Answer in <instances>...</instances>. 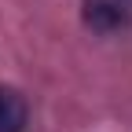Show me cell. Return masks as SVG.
Segmentation results:
<instances>
[{"instance_id": "1", "label": "cell", "mask_w": 132, "mask_h": 132, "mask_svg": "<svg viewBox=\"0 0 132 132\" xmlns=\"http://www.w3.org/2000/svg\"><path fill=\"white\" fill-rule=\"evenodd\" d=\"M29 121V106L19 88L0 85V132H26Z\"/></svg>"}, {"instance_id": "2", "label": "cell", "mask_w": 132, "mask_h": 132, "mask_svg": "<svg viewBox=\"0 0 132 132\" xmlns=\"http://www.w3.org/2000/svg\"><path fill=\"white\" fill-rule=\"evenodd\" d=\"M85 22L92 29H99V33H110V29H121L128 19L114 0H88L85 4Z\"/></svg>"}]
</instances>
